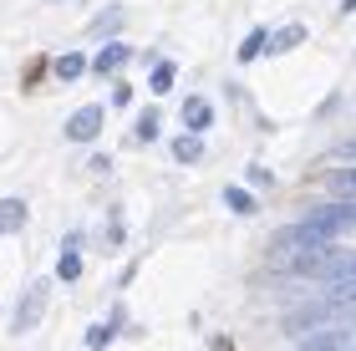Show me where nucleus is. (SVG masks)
I'll return each instance as SVG.
<instances>
[{
  "instance_id": "nucleus-23",
  "label": "nucleus",
  "mask_w": 356,
  "mask_h": 351,
  "mask_svg": "<svg viewBox=\"0 0 356 351\" xmlns=\"http://www.w3.org/2000/svg\"><path fill=\"white\" fill-rule=\"evenodd\" d=\"M341 10H346V15H351V10H356V0H346V6H341Z\"/></svg>"
},
{
  "instance_id": "nucleus-11",
  "label": "nucleus",
  "mask_w": 356,
  "mask_h": 351,
  "mask_svg": "<svg viewBox=\"0 0 356 351\" xmlns=\"http://www.w3.org/2000/svg\"><path fill=\"white\" fill-rule=\"evenodd\" d=\"M209 122H214V107H209L204 97H193V102H184V127H188V133H204Z\"/></svg>"
},
{
  "instance_id": "nucleus-7",
  "label": "nucleus",
  "mask_w": 356,
  "mask_h": 351,
  "mask_svg": "<svg viewBox=\"0 0 356 351\" xmlns=\"http://www.w3.org/2000/svg\"><path fill=\"white\" fill-rule=\"evenodd\" d=\"M97 133H102V107H82V113H72V122H67V138L72 142H87Z\"/></svg>"
},
{
  "instance_id": "nucleus-16",
  "label": "nucleus",
  "mask_w": 356,
  "mask_h": 351,
  "mask_svg": "<svg viewBox=\"0 0 356 351\" xmlns=\"http://www.w3.org/2000/svg\"><path fill=\"white\" fill-rule=\"evenodd\" d=\"M260 51H265V31H250L245 46H239V61H260Z\"/></svg>"
},
{
  "instance_id": "nucleus-24",
  "label": "nucleus",
  "mask_w": 356,
  "mask_h": 351,
  "mask_svg": "<svg viewBox=\"0 0 356 351\" xmlns=\"http://www.w3.org/2000/svg\"><path fill=\"white\" fill-rule=\"evenodd\" d=\"M346 351H356V341H351V346H346Z\"/></svg>"
},
{
  "instance_id": "nucleus-12",
  "label": "nucleus",
  "mask_w": 356,
  "mask_h": 351,
  "mask_svg": "<svg viewBox=\"0 0 356 351\" xmlns=\"http://www.w3.org/2000/svg\"><path fill=\"white\" fill-rule=\"evenodd\" d=\"M26 225V204L21 199H0V234H15Z\"/></svg>"
},
{
  "instance_id": "nucleus-13",
  "label": "nucleus",
  "mask_w": 356,
  "mask_h": 351,
  "mask_svg": "<svg viewBox=\"0 0 356 351\" xmlns=\"http://www.w3.org/2000/svg\"><path fill=\"white\" fill-rule=\"evenodd\" d=\"M300 41H305V31H300V26H285L280 36H265V51L275 56V51H290V46H300Z\"/></svg>"
},
{
  "instance_id": "nucleus-15",
  "label": "nucleus",
  "mask_w": 356,
  "mask_h": 351,
  "mask_svg": "<svg viewBox=\"0 0 356 351\" xmlns=\"http://www.w3.org/2000/svg\"><path fill=\"white\" fill-rule=\"evenodd\" d=\"M224 204H229L234 214H254V194H245V188H234V183L224 188Z\"/></svg>"
},
{
  "instance_id": "nucleus-6",
  "label": "nucleus",
  "mask_w": 356,
  "mask_h": 351,
  "mask_svg": "<svg viewBox=\"0 0 356 351\" xmlns=\"http://www.w3.org/2000/svg\"><path fill=\"white\" fill-rule=\"evenodd\" d=\"M41 311H46V285H31V291L21 295V311H15V331H31V326H36L41 321Z\"/></svg>"
},
{
  "instance_id": "nucleus-17",
  "label": "nucleus",
  "mask_w": 356,
  "mask_h": 351,
  "mask_svg": "<svg viewBox=\"0 0 356 351\" xmlns=\"http://www.w3.org/2000/svg\"><path fill=\"white\" fill-rule=\"evenodd\" d=\"M82 72H87V61H82V56H76V51L56 61V76H67V82H76V76H82Z\"/></svg>"
},
{
  "instance_id": "nucleus-4",
  "label": "nucleus",
  "mask_w": 356,
  "mask_h": 351,
  "mask_svg": "<svg viewBox=\"0 0 356 351\" xmlns=\"http://www.w3.org/2000/svg\"><path fill=\"white\" fill-rule=\"evenodd\" d=\"M346 346H351L346 326H316V331H305V341L296 351H346Z\"/></svg>"
},
{
  "instance_id": "nucleus-21",
  "label": "nucleus",
  "mask_w": 356,
  "mask_h": 351,
  "mask_svg": "<svg viewBox=\"0 0 356 351\" xmlns=\"http://www.w3.org/2000/svg\"><path fill=\"white\" fill-rule=\"evenodd\" d=\"M336 163H356V138H346V142H336Z\"/></svg>"
},
{
  "instance_id": "nucleus-8",
  "label": "nucleus",
  "mask_w": 356,
  "mask_h": 351,
  "mask_svg": "<svg viewBox=\"0 0 356 351\" xmlns=\"http://www.w3.org/2000/svg\"><path fill=\"white\" fill-rule=\"evenodd\" d=\"M127 56H133V51H127V46H122V41H107V46H102V51H97V56L87 61V67H92V72H102V76H112V72H118V67H122V61H127Z\"/></svg>"
},
{
  "instance_id": "nucleus-5",
  "label": "nucleus",
  "mask_w": 356,
  "mask_h": 351,
  "mask_svg": "<svg viewBox=\"0 0 356 351\" xmlns=\"http://www.w3.org/2000/svg\"><path fill=\"white\" fill-rule=\"evenodd\" d=\"M326 300H336V306H346V300H356V254L346 265H336L326 275Z\"/></svg>"
},
{
  "instance_id": "nucleus-20",
  "label": "nucleus",
  "mask_w": 356,
  "mask_h": 351,
  "mask_svg": "<svg viewBox=\"0 0 356 351\" xmlns=\"http://www.w3.org/2000/svg\"><path fill=\"white\" fill-rule=\"evenodd\" d=\"M87 346H92V351L112 346V326H92V331H87Z\"/></svg>"
},
{
  "instance_id": "nucleus-2",
  "label": "nucleus",
  "mask_w": 356,
  "mask_h": 351,
  "mask_svg": "<svg viewBox=\"0 0 356 351\" xmlns=\"http://www.w3.org/2000/svg\"><path fill=\"white\" fill-rule=\"evenodd\" d=\"M346 260H351V250H341L336 239H326V245H305V250H296V254L285 260V270H290L296 280H326L331 270L346 265Z\"/></svg>"
},
{
  "instance_id": "nucleus-19",
  "label": "nucleus",
  "mask_w": 356,
  "mask_h": 351,
  "mask_svg": "<svg viewBox=\"0 0 356 351\" xmlns=\"http://www.w3.org/2000/svg\"><path fill=\"white\" fill-rule=\"evenodd\" d=\"M158 133H163V127H158V113H143L138 117V142H153Z\"/></svg>"
},
{
  "instance_id": "nucleus-14",
  "label": "nucleus",
  "mask_w": 356,
  "mask_h": 351,
  "mask_svg": "<svg viewBox=\"0 0 356 351\" xmlns=\"http://www.w3.org/2000/svg\"><path fill=\"white\" fill-rule=\"evenodd\" d=\"M173 158H178V163H199V158H204V142L193 138V133L178 138V142H173Z\"/></svg>"
},
{
  "instance_id": "nucleus-3",
  "label": "nucleus",
  "mask_w": 356,
  "mask_h": 351,
  "mask_svg": "<svg viewBox=\"0 0 356 351\" xmlns=\"http://www.w3.org/2000/svg\"><path fill=\"white\" fill-rule=\"evenodd\" d=\"M336 316H341L336 300H311V306H300V311L285 316V331H290V336H305V331H316V326H331Z\"/></svg>"
},
{
  "instance_id": "nucleus-10",
  "label": "nucleus",
  "mask_w": 356,
  "mask_h": 351,
  "mask_svg": "<svg viewBox=\"0 0 356 351\" xmlns=\"http://www.w3.org/2000/svg\"><path fill=\"white\" fill-rule=\"evenodd\" d=\"M326 188H331V199H351L356 204V163H341L336 173H326Z\"/></svg>"
},
{
  "instance_id": "nucleus-22",
  "label": "nucleus",
  "mask_w": 356,
  "mask_h": 351,
  "mask_svg": "<svg viewBox=\"0 0 356 351\" xmlns=\"http://www.w3.org/2000/svg\"><path fill=\"white\" fill-rule=\"evenodd\" d=\"M341 311H346V321H341V326H346V331H356V300H346Z\"/></svg>"
},
{
  "instance_id": "nucleus-9",
  "label": "nucleus",
  "mask_w": 356,
  "mask_h": 351,
  "mask_svg": "<svg viewBox=\"0 0 356 351\" xmlns=\"http://www.w3.org/2000/svg\"><path fill=\"white\" fill-rule=\"evenodd\" d=\"M56 275H61V280H76V275H82V239H76V234H67V245H61Z\"/></svg>"
},
{
  "instance_id": "nucleus-18",
  "label": "nucleus",
  "mask_w": 356,
  "mask_h": 351,
  "mask_svg": "<svg viewBox=\"0 0 356 351\" xmlns=\"http://www.w3.org/2000/svg\"><path fill=\"white\" fill-rule=\"evenodd\" d=\"M148 82H153V92H168L173 87V67H168V61H158V67L148 72Z\"/></svg>"
},
{
  "instance_id": "nucleus-1",
  "label": "nucleus",
  "mask_w": 356,
  "mask_h": 351,
  "mask_svg": "<svg viewBox=\"0 0 356 351\" xmlns=\"http://www.w3.org/2000/svg\"><path fill=\"white\" fill-rule=\"evenodd\" d=\"M346 229H356V204L351 199H336V204H321L316 214H305L296 219V225H285V229H275V254H296L305 245H326V239H341Z\"/></svg>"
}]
</instances>
